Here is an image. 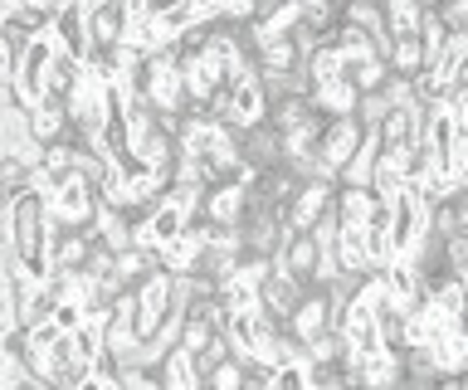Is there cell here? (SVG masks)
<instances>
[{
    "mask_svg": "<svg viewBox=\"0 0 468 390\" xmlns=\"http://www.w3.org/2000/svg\"><path fill=\"white\" fill-rule=\"evenodd\" d=\"M54 39H58V49H64V54H73V59L88 64V49H93V35H88V10L83 5H64V10H58Z\"/></svg>",
    "mask_w": 468,
    "mask_h": 390,
    "instance_id": "30bf717a",
    "label": "cell"
},
{
    "mask_svg": "<svg viewBox=\"0 0 468 390\" xmlns=\"http://www.w3.org/2000/svg\"><path fill=\"white\" fill-rule=\"evenodd\" d=\"M327 332H336V308H332L327 288H307V298L298 302V312H292V337L307 346V342L327 337Z\"/></svg>",
    "mask_w": 468,
    "mask_h": 390,
    "instance_id": "277c9868",
    "label": "cell"
},
{
    "mask_svg": "<svg viewBox=\"0 0 468 390\" xmlns=\"http://www.w3.org/2000/svg\"><path fill=\"white\" fill-rule=\"evenodd\" d=\"M366 137H371V132H366V127L356 122V112H351V118H332L327 127H322L317 156H322V166H327V176H332V181L351 166V156L366 147Z\"/></svg>",
    "mask_w": 468,
    "mask_h": 390,
    "instance_id": "7a4b0ae2",
    "label": "cell"
},
{
    "mask_svg": "<svg viewBox=\"0 0 468 390\" xmlns=\"http://www.w3.org/2000/svg\"><path fill=\"white\" fill-rule=\"evenodd\" d=\"M332 200H336V181H307L298 191V200L288 206V225L292 229H313L322 215L332 210Z\"/></svg>",
    "mask_w": 468,
    "mask_h": 390,
    "instance_id": "52a82bcc",
    "label": "cell"
},
{
    "mask_svg": "<svg viewBox=\"0 0 468 390\" xmlns=\"http://www.w3.org/2000/svg\"><path fill=\"white\" fill-rule=\"evenodd\" d=\"M205 385H210V390H244V352H234L229 361H219V366L205 375Z\"/></svg>",
    "mask_w": 468,
    "mask_h": 390,
    "instance_id": "44dd1931",
    "label": "cell"
},
{
    "mask_svg": "<svg viewBox=\"0 0 468 390\" xmlns=\"http://www.w3.org/2000/svg\"><path fill=\"white\" fill-rule=\"evenodd\" d=\"M400 390H405V385H400Z\"/></svg>",
    "mask_w": 468,
    "mask_h": 390,
    "instance_id": "484cf974",
    "label": "cell"
},
{
    "mask_svg": "<svg viewBox=\"0 0 468 390\" xmlns=\"http://www.w3.org/2000/svg\"><path fill=\"white\" fill-rule=\"evenodd\" d=\"M336 249H342V264L346 273H371V244H366V229H342V239H336Z\"/></svg>",
    "mask_w": 468,
    "mask_h": 390,
    "instance_id": "e0dca14e",
    "label": "cell"
},
{
    "mask_svg": "<svg viewBox=\"0 0 468 390\" xmlns=\"http://www.w3.org/2000/svg\"><path fill=\"white\" fill-rule=\"evenodd\" d=\"M342 79H346L356 93H380V89L390 83V64L380 59V54H346Z\"/></svg>",
    "mask_w": 468,
    "mask_h": 390,
    "instance_id": "7c38bea8",
    "label": "cell"
},
{
    "mask_svg": "<svg viewBox=\"0 0 468 390\" xmlns=\"http://www.w3.org/2000/svg\"><path fill=\"white\" fill-rule=\"evenodd\" d=\"M200 390H210V385H200Z\"/></svg>",
    "mask_w": 468,
    "mask_h": 390,
    "instance_id": "d4e9b609",
    "label": "cell"
},
{
    "mask_svg": "<svg viewBox=\"0 0 468 390\" xmlns=\"http://www.w3.org/2000/svg\"><path fill=\"white\" fill-rule=\"evenodd\" d=\"M263 118H269V122H273V127H278V132H283V137H292V132H303V127L322 122V118H327V112H322V108L313 103V98L292 93V98H273Z\"/></svg>",
    "mask_w": 468,
    "mask_h": 390,
    "instance_id": "ba28073f",
    "label": "cell"
},
{
    "mask_svg": "<svg viewBox=\"0 0 468 390\" xmlns=\"http://www.w3.org/2000/svg\"><path fill=\"white\" fill-rule=\"evenodd\" d=\"M132 20H137L132 0H93L88 5V35H93V45H127Z\"/></svg>",
    "mask_w": 468,
    "mask_h": 390,
    "instance_id": "3957f363",
    "label": "cell"
},
{
    "mask_svg": "<svg viewBox=\"0 0 468 390\" xmlns=\"http://www.w3.org/2000/svg\"><path fill=\"white\" fill-rule=\"evenodd\" d=\"M278 269L313 288V283H317V269H322V239L313 235V229H292L288 249L278 254Z\"/></svg>",
    "mask_w": 468,
    "mask_h": 390,
    "instance_id": "5b68a950",
    "label": "cell"
},
{
    "mask_svg": "<svg viewBox=\"0 0 468 390\" xmlns=\"http://www.w3.org/2000/svg\"><path fill=\"white\" fill-rule=\"evenodd\" d=\"M54 312H58V293H49V288H35V298H29V308H25V327H35V322H54Z\"/></svg>",
    "mask_w": 468,
    "mask_h": 390,
    "instance_id": "7402d4cb",
    "label": "cell"
},
{
    "mask_svg": "<svg viewBox=\"0 0 468 390\" xmlns=\"http://www.w3.org/2000/svg\"><path fill=\"white\" fill-rule=\"evenodd\" d=\"M79 390H122V385H117V381H108V375H98V371H93V375H88V381H83Z\"/></svg>",
    "mask_w": 468,
    "mask_h": 390,
    "instance_id": "cb8c5ba5",
    "label": "cell"
},
{
    "mask_svg": "<svg viewBox=\"0 0 468 390\" xmlns=\"http://www.w3.org/2000/svg\"><path fill=\"white\" fill-rule=\"evenodd\" d=\"M132 5H137L142 16H152V20H161V16H166V10H171V5H181V0H132Z\"/></svg>",
    "mask_w": 468,
    "mask_h": 390,
    "instance_id": "603a6c76",
    "label": "cell"
},
{
    "mask_svg": "<svg viewBox=\"0 0 468 390\" xmlns=\"http://www.w3.org/2000/svg\"><path fill=\"white\" fill-rule=\"evenodd\" d=\"M430 229H434V235H444V239L468 235V191H463V185L430 210Z\"/></svg>",
    "mask_w": 468,
    "mask_h": 390,
    "instance_id": "4fadbf2b",
    "label": "cell"
},
{
    "mask_svg": "<svg viewBox=\"0 0 468 390\" xmlns=\"http://www.w3.org/2000/svg\"><path fill=\"white\" fill-rule=\"evenodd\" d=\"M430 352L444 375H468V327H449L430 342Z\"/></svg>",
    "mask_w": 468,
    "mask_h": 390,
    "instance_id": "5bb4252c",
    "label": "cell"
},
{
    "mask_svg": "<svg viewBox=\"0 0 468 390\" xmlns=\"http://www.w3.org/2000/svg\"><path fill=\"white\" fill-rule=\"evenodd\" d=\"M307 69L303 45L288 30H263V74H298Z\"/></svg>",
    "mask_w": 468,
    "mask_h": 390,
    "instance_id": "9c48e42d",
    "label": "cell"
},
{
    "mask_svg": "<svg viewBox=\"0 0 468 390\" xmlns=\"http://www.w3.org/2000/svg\"><path fill=\"white\" fill-rule=\"evenodd\" d=\"M0 39H5V79H20V69L29 59V45H35L39 35H29L25 25L5 20V25H0Z\"/></svg>",
    "mask_w": 468,
    "mask_h": 390,
    "instance_id": "2e32d148",
    "label": "cell"
},
{
    "mask_svg": "<svg viewBox=\"0 0 468 390\" xmlns=\"http://www.w3.org/2000/svg\"><path fill=\"white\" fill-rule=\"evenodd\" d=\"M234 152H239V162L254 171V176H263V171H278L288 162V137L263 118V122L234 127Z\"/></svg>",
    "mask_w": 468,
    "mask_h": 390,
    "instance_id": "6da1fadb",
    "label": "cell"
},
{
    "mask_svg": "<svg viewBox=\"0 0 468 390\" xmlns=\"http://www.w3.org/2000/svg\"><path fill=\"white\" fill-rule=\"evenodd\" d=\"M225 337L234 342V352L259 356V327H254V312H234V317H229V327H225Z\"/></svg>",
    "mask_w": 468,
    "mask_h": 390,
    "instance_id": "d6986e66",
    "label": "cell"
},
{
    "mask_svg": "<svg viewBox=\"0 0 468 390\" xmlns=\"http://www.w3.org/2000/svg\"><path fill=\"white\" fill-rule=\"evenodd\" d=\"M307 69H313V79H317V83H327V79H342V69H346V54H342V49H336L332 39H327V45H322V49L313 54V59H307Z\"/></svg>",
    "mask_w": 468,
    "mask_h": 390,
    "instance_id": "ffe728a7",
    "label": "cell"
},
{
    "mask_svg": "<svg viewBox=\"0 0 468 390\" xmlns=\"http://www.w3.org/2000/svg\"><path fill=\"white\" fill-rule=\"evenodd\" d=\"M371 200H376L371 185H336V215H342V225L366 229V220H371Z\"/></svg>",
    "mask_w": 468,
    "mask_h": 390,
    "instance_id": "9a60e30c",
    "label": "cell"
},
{
    "mask_svg": "<svg viewBox=\"0 0 468 390\" xmlns=\"http://www.w3.org/2000/svg\"><path fill=\"white\" fill-rule=\"evenodd\" d=\"M390 74L400 79H420L424 69H430V49H424V35H390V54H386Z\"/></svg>",
    "mask_w": 468,
    "mask_h": 390,
    "instance_id": "8fae6325",
    "label": "cell"
},
{
    "mask_svg": "<svg viewBox=\"0 0 468 390\" xmlns=\"http://www.w3.org/2000/svg\"><path fill=\"white\" fill-rule=\"evenodd\" d=\"M259 288V308H269V312H283V317H292L298 312V302L307 298V283H298L292 273H283V269H269L263 279L254 283Z\"/></svg>",
    "mask_w": 468,
    "mask_h": 390,
    "instance_id": "8992f818",
    "label": "cell"
},
{
    "mask_svg": "<svg viewBox=\"0 0 468 390\" xmlns=\"http://www.w3.org/2000/svg\"><path fill=\"white\" fill-rule=\"evenodd\" d=\"M390 98H386V89L380 93H361V103H356V122L366 127V132H380V127L390 122Z\"/></svg>",
    "mask_w": 468,
    "mask_h": 390,
    "instance_id": "ac0fdd59",
    "label": "cell"
}]
</instances>
